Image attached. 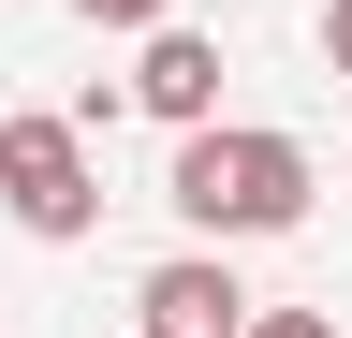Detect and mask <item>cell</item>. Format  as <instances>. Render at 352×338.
I'll return each mask as SVG.
<instances>
[{
    "label": "cell",
    "instance_id": "52a82bcc",
    "mask_svg": "<svg viewBox=\"0 0 352 338\" xmlns=\"http://www.w3.org/2000/svg\"><path fill=\"white\" fill-rule=\"evenodd\" d=\"M323 74H352V0H323Z\"/></svg>",
    "mask_w": 352,
    "mask_h": 338
},
{
    "label": "cell",
    "instance_id": "7a4b0ae2",
    "mask_svg": "<svg viewBox=\"0 0 352 338\" xmlns=\"http://www.w3.org/2000/svg\"><path fill=\"white\" fill-rule=\"evenodd\" d=\"M0 221L44 235V250H74L103 221V162H88L74 118H0Z\"/></svg>",
    "mask_w": 352,
    "mask_h": 338
},
{
    "label": "cell",
    "instance_id": "6da1fadb",
    "mask_svg": "<svg viewBox=\"0 0 352 338\" xmlns=\"http://www.w3.org/2000/svg\"><path fill=\"white\" fill-rule=\"evenodd\" d=\"M308 147L294 133H264V118H191L176 133V177H162V206L191 221V250H235V235H294L308 221Z\"/></svg>",
    "mask_w": 352,
    "mask_h": 338
},
{
    "label": "cell",
    "instance_id": "5b68a950",
    "mask_svg": "<svg viewBox=\"0 0 352 338\" xmlns=\"http://www.w3.org/2000/svg\"><path fill=\"white\" fill-rule=\"evenodd\" d=\"M59 15H88V30H162L176 0H59Z\"/></svg>",
    "mask_w": 352,
    "mask_h": 338
},
{
    "label": "cell",
    "instance_id": "8992f818",
    "mask_svg": "<svg viewBox=\"0 0 352 338\" xmlns=\"http://www.w3.org/2000/svg\"><path fill=\"white\" fill-rule=\"evenodd\" d=\"M235 338H338V324H323V309H250Z\"/></svg>",
    "mask_w": 352,
    "mask_h": 338
},
{
    "label": "cell",
    "instance_id": "3957f363",
    "mask_svg": "<svg viewBox=\"0 0 352 338\" xmlns=\"http://www.w3.org/2000/svg\"><path fill=\"white\" fill-rule=\"evenodd\" d=\"M132 309H147L132 338H235L250 324V279L220 265V250H162V265L132 279Z\"/></svg>",
    "mask_w": 352,
    "mask_h": 338
},
{
    "label": "cell",
    "instance_id": "277c9868",
    "mask_svg": "<svg viewBox=\"0 0 352 338\" xmlns=\"http://www.w3.org/2000/svg\"><path fill=\"white\" fill-rule=\"evenodd\" d=\"M118 103H147L162 133H191V118H220V45H206V30H176V15H162V30H147V59L118 74Z\"/></svg>",
    "mask_w": 352,
    "mask_h": 338
}]
</instances>
